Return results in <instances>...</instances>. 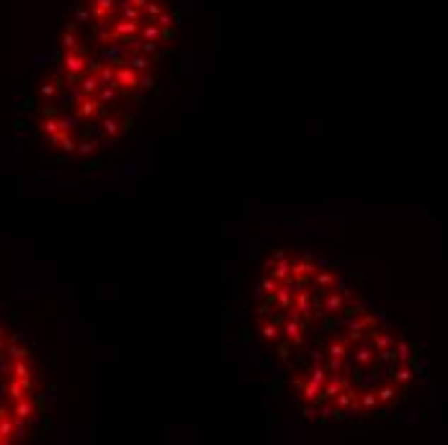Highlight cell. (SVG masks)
<instances>
[{"label":"cell","mask_w":448,"mask_h":445,"mask_svg":"<svg viewBox=\"0 0 448 445\" xmlns=\"http://www.w3.org/2000/svg\"><path fill=\"white\" fill-rule=\"evenodd\" d=\"M176 31L165 0H80L44 83L39 127L64 155L88 157L132 124Z\"/></svg>","instance_id":"cell-2"},{"label":"cell","mask_w":448,"mask_h":445,"mask_svg":"<svg viewBox=\"0 0 448 445\" xmlns=\"http://www.w3.org/2000/svg\"><path fill=\"white\" fill-rule=\"evenodd\" d=\"M255 322L309 415L374 417L413 386L407 340L309 253L281 250L263 262Z\"/></svg>","instance_id":"cell-1"},{"label":"cell","mask_w":448,"mask_h":445,"mask_svg":"<svg viewBox=\"0 0 448 445\" xmlns=\"http://www.w3.org/2000/svg\"><path fill=\"white\" fill-rule=\"evenodd\" d=\"M36 415V378L29 353L0 327V443H13Z\"/></svg>","instance_id":"cell-3"}]
</instances>
